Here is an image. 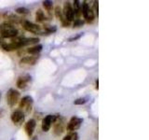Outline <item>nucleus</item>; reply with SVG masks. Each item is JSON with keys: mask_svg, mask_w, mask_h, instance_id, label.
<instances>
[{"mask_svg": "<svg viewBox=\"0 0 149 140\" xmlns=\"http://www.w3.org/2000/svg\"><path fill=\"white\" fill-rule=\"evenodd\" d=\"M94 10H95V13L98 16V1L97 2H94Z\"/></svg>", "mask_w": 149, "mask_h": 140, "instance_id": "bb28decb", "label": "nucleus"}, {"mask_svg": "<svg viewBox=\"0 0 149 140\" xmlns=\"http://www.w3.org/2000/svg\"><path fill=\"white\" fill-rule=\"evenodd\" d=\"M44 29H45V31H46V32H48V33H53V32H56V30H57V28H56L55 26L48 25V24L44 25Z\"/></svg>", "mask_w": 149, "mask_h": 140, "instance_id": "412c9836", "label": "nucleus"}, {"mask_svg": "<svg viewBox=\"0 0 149 140\" xmlns=\"http://www.w3.org/2000/svg\"><path fill=\"white\" fill-rule=\"evenodd\" d=\"M33 103H34L33 98L29 95H26V96L23 97V99L21 100L20 108H21L25 113H29V112L32 110Z\"/></svg>", "mask_w": 149, "mask_h": 140, "instance_id": "7ed1b4c3", "label": "nucleus"}, {"mask_svg": "<svg viewBox=\"0 0 149 140\" xmlns=\"http://www.w3.org/2000/svg\"><path fill=\"white\" fill-rule=\"evenodd\" d=\"M94 17H95L94 11H93L92 10H91V8H90L89 11H88V13H87L86 17H85V19L87 20L88 22H93Z\"/></svg>", "mask_w": 149, "mask_h": 140, "instance_id": "6ab92c4d", "label": "nucleus"}, {"mask_svg": "<svg viewBox=\"0 0 149 140\" xmlns=\"http://www.w3.org/2000/svg\"><path fill=\"white\" fill-rule=\"evenodd\" d=\"M84 24V21H82L80 19H77L74 22V27H80Z\"/></svg>", "mask_w": 149, "mask_h": 140, "instance_id": "b1692460", "label": "nucleus"}, {"mask_svg": "<svg viewBox=\"0 0 149 140\" xmlns=\"http://www.w3.org/2000/svg\"><path fill=\"white\" fill-rule=\"evenodd\" d=\"M36 20L37 22H42L46 20V17H45V14H44V12L42 10H37V12H36Z\"/></svg>", "mask_w": 149, "mask_h": 140, "instance_id": "f3484780", "label": "nucleus"}, {"mask_svg": "<svg viewBox=\"0 0 149 140\" xmlns=\"http://www.w3.org/2000/svg\"><path fill=\"white\" fill-rule=\"evenodd\" d=\"M53 125H54V133L57 135H60L63 133L64 130V120L60 116H54V120H53Z\"/></svg>", "mask_w": 149, "mask_h": 140, "instance_id": "20e7f679", "label": "nucleus"}, {"mask_svg": "<svg viewBox=\"0 0 149 140\" xmlns=\"http://www.w3.org/2000/svg\"><path fill=\"white\" fill-rule=\"evenodd\" d=\"M74 15H76L77 17H79L81 14V5H80V2L78 0H74Z\"/></svg>", "mask_w": 149, "mask_h": 140, "instance_id": "2eb2a0df", "label": "nucleus"}, {"mask_svg": "<svg viewBox=\"0 0 149 140\" xmlns=\"http://www.w3.org/2000/svg\"><path fill=\"white\" fill-rule=\"evenodd\" d=\"M96 89H97V90L99 89V87H98V79L96 80Z\"/></svg>", "mask_w": 149, "mask_h": 140, "instance_id": "cd10ccee", "label": "nucleus"}, {"mask_svg": "<svg viewBox=\"0 0 149 140\" xmlns=\"http://www.w3.org/2000/svg\"><path fill=\"white\" fill-rule=\"evenodd\" d=\"M11 120L13 123L20 124L24 120V113L21 110H15L11 114Z\"/></svg>", "mask_w": 149, "mask_h": 140, "instance_id": "9d476101", "label": "nucleus"}, {"mask_svg": "<svg viewBox=\"0 0 149 140\" xmlns=\"http://www.w3.org/2000/svg\"><path fill=\"white\" fill-rule=\"evenodd\" d=\"M81 36H82V34H79V35L76 36V37L70 38L68 39V41H74V40H77V39H78V38H80V37H81Z\"/></svg>", "mask_w": 149, "mask_h": 140, "instance_id": "a878e982", "label": "nucleus"}, {"mask_svg": "<svg viewBox=\"0 0 149 140\" xmlns=\"http://www.w3.org/2000/svg\"><path fill=\"white\" fill-rule=\"evenodd\" d=\"M63 14L64 19L66 20L67 22H71V21L74 20V10H73L72 5L70 4V2H65L64 3Z\"/></svg>", "mask_w": 149, "mask_h": 140, "instance_id": "423d86ee", "label": "nucleus"}, {"mask_svg": "<svg viewBox=\"0 0 149 140\" xmlns=\"http://www.w3.org/2000/svg\"><path fill=\"white\" fill-rule=\"evenodd\" d=\"M23 27L26 31H28V32H31V33H40L41 32V28L40 26L36 24H33V22H29V21H24L23 22Z\"/></svg>", "mask_w": 149, "mask_h": 140, "instance_id": "0eeeda50", "label": "nucleus"}, {"mask_svg": "<svg viewBox=\"0 0 149 140\" xmlns=\"http://www.w3.org/2000/svg\"><path fill=\"white\" fill-rule=\"evenodd\" d=\"M82 121H83V120L81 118L73 117V118H71V120H69V123L67 124V130L70 131V132H74L76 130L80 128Z\"/></svg>", "mask_w": 149, "mask_h": 140, "instance_id": "39448f33", "label": "nucleus"}, {"mask_svg": "<svg viewBox=\"0 0 149 140\" xmlns=\"http://www.w3.org/2000/svg\"><path fill=\"white\" fill-rule=\"evenodd\" d=\"M39 41L38 38H21V46H27V45H31V44H34V43H37Z\"/></svg>", "mask_w": 149, "mask_h": 140, "instance_id": "4468645a", "label": "nucleus"}, {"mask_svg": "<svg viewBox=\"0 0 149 140\" xmlns=\"http://www.w3.org/2000/svg\"><path fill=\"white\" fill-rule=\"evenodd\" d=\"M63 140H78V134L77 132H71L65 135Z\"/></svg>", "mask_w": 149, "mask_h": 140, "instance_id": "a211bd4d", "label": "nucleus"}, {"mask_svg": "<svg viewBox=\"0 0 149 140\" xmlns=\"http://www.w3.org/2000/svg\"><path fill=\"white\" fill-rule=\"evenodd\" d=\"M7 102L10 107H14L17 105V103L19 102L20 99V93L15 89H10L7 93Z\"/></svg>", "mask_w": 149, "mask_h": 140, "instance_id": "f03ea898", "label": "nucleus"}, {"mask_svg": "<svg viewBox=\"0 0 149 140\" xmlns=\"http://www.w3.org/2000/svg\"><path fill=\"white\" fill-rule=\"evenodd\" d=\"M54 120V116L53 115H47L42 120V130L44 132H49L52 123Z\"/></svg>", "mask_w": 149, "mask_h": 140, "instance_id": "6e6552de", "label": "nucleus"}, {"mask_svg": "<svg viewBox=\"0 0 149 140\" xmlns=\"http://www.w3.org/2000/svg\"><path fill=\"white\" fill-rule=\"evenodd\" d=\"M85 103H86V99L85 98H78L74 102V105H83V104H85Z\"/></svg>", "mask_w": 149, "mask_h": 140, "instance_id": "393cba45", "label": "nucleus"}, {"mask_svg": "<svg viewBox=\"0 0 149 140\" xmlns=\"http://www.w3.org/2000/svg\"><path fill=\"white\" fill-rule=\"evenodd\" d=\"M31 80V77L29 75H23V76H20L18 79H17V87L20 88V89H24L26 86L28 85L29 81Z\"/></svg>", "mask_w": 149, "mask_h": 140, "instance_id": "1a4fd4ad", "label": "nucleus"}, {"mask_svg": "<svg viewBox=\"0 0 149 140\" xmlns=\"http://www.w3.org/2000/svg\"><path fill=\"white\" fill-rule=\"evenodd\" d=\"M36 125H37V121L31 119L29 120L27 123H25V132L27 134V135L29 137H31L33 135V133L34 131V128H36Z\"/></svg>", "mask_w": 149, "mask_h": 140, "instance_id": "9b49d317", "label": "nucleus"}, {"mask_svg": "<svg viewBox=\"0 0 149 140\" xmlns=\"http://www.w3.org/2000/svg\"><path fill=\"white\" fill-rule=\"evenodd\" d=\"M16 12H17V13H19V14H27V13L29 12V10H28L26 8L21 7V8H17V10H16Z\"/></svg>", "mask_w": 149, "mask_h": 140, "instance_id": "5701e85b", "label": "nucleus"}, {"mask_svg": "<svg viewBox=\"0 0 149 140\" xmlns=\"http://www.w3.org/2000/svg\"><path fill=\"white\" fill-rule=\"evenodd\" d=\"M0 34L4 38H13L18 35V29L10 22H3L0 24Z\"/></svg>", "mask_w": 149, "mask_h": 140, "instance_id": "f257e3e1", "label": "nucleus"}, {"mask_svg": "<svg viewBox=\"0 0 149 140\" xmlns=\"http://www.w3.org/2000/svg\"><path fill=\"white\" fill-rule=\"evenodd\" d=\"M42 45H36V46H34V47H31V48H28L27 49V52L30 53V54H32V55H36V54L39 53L41 51H42Z\"/></svg>", "mask_w": 149, "mask_h": 140, "instance_id": "dca6fc26", "label": "nucleus"}, {"mask_svg": "<svg viewBox=\"0 0 149 140\" xmlns=\"http://www.w3.org/2000/svg\"><path fill=\"white\" fill-rule=\"evenodd\" d=\"M55 16L58 18V19L63 22V25H65V26H67V25H69V22H67L66 20L64 19V17H63V11H62V10H61L60 8V7H58L57 6L56 8H55Z\"/></svg>", "mask_w": 149, "mask_h": 140, "instance_id": "ddd939ff", "label": "nucleus"}, {"mask_svg": "<svg viewBox=\"0 0 149 140\" xmlns=\"http://www.w3.org/2000/svg\"><path fill=\"white\" fill-rule=\"evenodd\" d=\"M37 59H38V57H37V56H25L20 60V64L34 65L37 62Z\"/></svg>", "mask_w": 149, "mask_h": 140, "instance_id": "f8f14e48", "label": "nucleus"}, {"mask_svg": "<svg viewBox=\"0 0 149 140\" xmlns=\"http://www.w3.org/2000/svg\"><path fill=\"white\" fill-rule=\"evenodd\" d=\"M52 3L51 1H49V0H46V1H43V6L44 8H46V10H50L51 8H52Z\"/></svg>", "mask_w": 149, "mask_h": 140, "instance_id": "4be33fe9", "label": "nucleus"}, {"mask_svg": "<svg viewBox=\"0 0 149 140\" xmlns=\"http://www.w3.org/2000/svg\"><path fill=\"white\" fill-rule=\"evenodd\" d=\"M89 10H90L89 4H88L87 2H83L82 6H81V13L83 14V16H84V18L86 17V15H87L88 11H89Z\"/></svg>", "mask_w": 149, "mask_h": 140, "instance_id": "aec40b11", "label": "nucleus"}]
</instances>
